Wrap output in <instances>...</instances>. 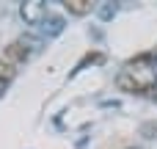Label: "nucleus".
I'll return each instance as SVG.
<instances>
[{
    "label": "nucleus",
    "instance_id": "obj_5",
    "mask_svg": "<svg viewBox=\"0 0 157 149\" xmlns=\"http://www.w3.org/2000/svg\"><path fill=\"white\" fill-rule=\"evenodd\" d=\"M63 6H66V11L75 14V17H86V14L91 11V0H66Z\"/></svg>",
    "mask_w": 157,
    "mask_h": 149
},
{
    "label": "nucleus",
    "instance_id": "obj_4",
    "mask_svg": "<svg viewBox=\"0 0 157 149\" xmlns=\"http://www.w3.org/2000/svg\"><path fill=\"white\" fill-rule=\"evenodd\" d=\"M14 77H17V66L0 58V91H6V88L14 83Z\"/></svg>",
    "mask_w": 157,
    "mask_h": 149
},
{
    "label": "nucleus",
    "instance_id": "obj_2",
    "mask_svg": "<svg viewBox=\"0 0 157 149\" xmlns=\"http://www.w3.org/2000/svg\"><path fill=\"white\" fill-rule=\"evenodd\" d=\"M19 14H22V19H25L28 25H39L41 19H47V8H44V3H39V0H28V3H22Z\"/></svg>",
    "mask_w": 157,
    "mask_h": 149
},
{
    "label": "nucleus",
    "instance_id": "obj_3",
    "mask_svg": "<svg viewBox=\"0 0 157 149\" xmlns=\"http://www.w3.org/2000/svg\"><path fill=\"white\" fill-rule=\"evenodd\" d=\"M116 86H119V91H130V94H135V91H144V88H141V83L135 80V75H132L130 69L119 72V77H116Z\"/></svg>",
    "mask_w": 157,
    "mask_h": 149
},
{
    "label": "nucleus",
    "instance_id": "obj_1",
    "mask_svg": "<svg viewBox=\"0 0 157 149\" xmlns=\"http://www.w3.org/2000/svg\"><path fill=\"white\" fill-rule=\"evenodd\" d=\"M30 58V47H28V41H11L8 47H6V53H3V61H8V64H14V66H19V64H25Z\"/></svg>",
    "mask_w": 157,
    "mask_h": 149
}]
</instances>
